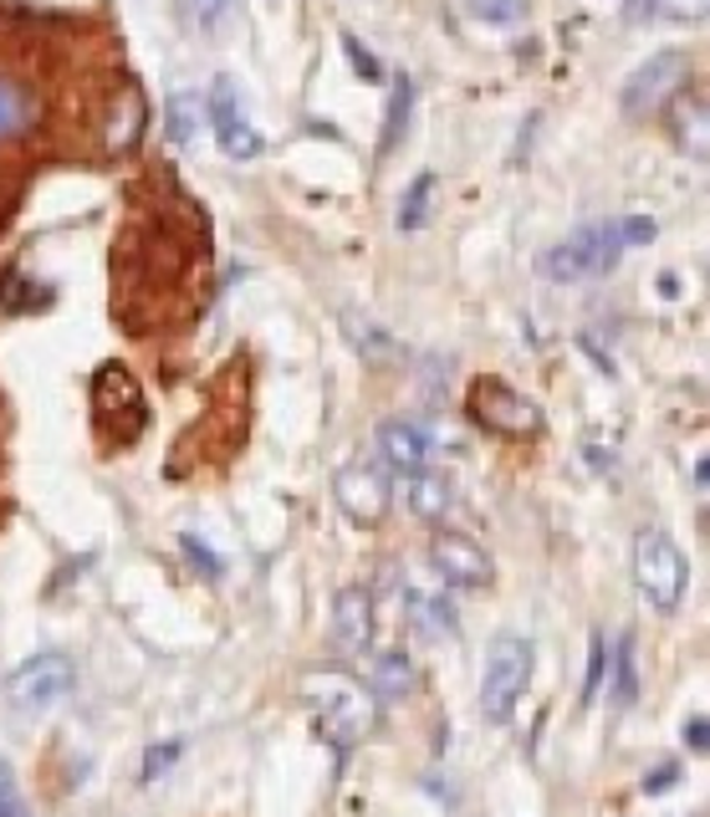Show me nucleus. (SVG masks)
I'll use <instances>...</instances> for the list:
<instances>
[{"label":"nucleus","mask_w":710,"mask_h":817,"mask_svg":"<svg viewBox=\"0 0 710 817\" xmlns=\"http://www.w3.org/2000/svg\"><path fill=\"white\" fill-rule=\"evenodd\" d=\"M430 199H434V174L424 169L414 185L404 189V199H399V215H394V225L404 230V236H414L424 225V215H430Z\"/></svg>","instance_id":"nucleus-18"},{"label":"nucleus","mask_w":710,"mask_h":817,"mask_svg":"<svg viewBox=\"0 0 710 817\" xmlns=\"http://www.w3.org/2000/svg\"><path fill=\"white\" fill-rule=\"evenodd\" d=\"M185 552H189V557H195V562H205V567H210V578H215V572H220V562H215V557H210V552H205V547H199V541H195V537H185Z\"/></svg>","instance_id":"nucleus-30"},{"label":"nucleus","mask_w":710,"mask_h":817,"mask_svg":"<svg viewBox=\"0 0 710 817\" xmlns=\"http://www.w3.org/2000/svg\"><path fill=\"white\" fill-rule=\"evenodd\" d=\"M332 496L353 527H383V516L394 506V486H389V470L379 461H348L332 475Z\"/></svg>","instance_id":"nucleus-7"},{"label":"nucleus","mask_w":710,"mask_h":817,"mask_svg":"<svg viewBox=\"0 0 710 817\" xmlns=\"http://www.w3.org/2000/svg\"><path fill=\"white\" fill-rule=\"evenodd\" d=\"M379 455L389 470L409 475V470H420V465H430L434 439L424 435L414 420H383L379 424Z\"/></svg>","instance_id":"nucleus-12"},{"label":"nucleus","mask_w":710,"mask_h":817,"mask_svg":"<svg viewBox=\"0 0 710 817\" xmlns=\"http://www.w3.org/2000/svg\"><path fill=\"white\" fill-rule=\"evenodd\" d=\"M465 11L491 27H516V21H526V0H465Z\"/></svg>","instance_id":"nucleus-22"},{"label":"nucleus","mask_w":710,"mask_h":817,"mask_svg":"<svg viewBox=\"0 0 710 817\" xmlns=\"http://www.w3.org/2000/svg\"><path fill=\"white\" fill-rule=\"evenodd\" d=\"M189 15V27H205V31H220L230 15H236L240 0H179Z\"/></svg>","instance_id":"nucleus-20"},{"label":"nucleus","mask_w":710,"mask_h":817,"mask_svg":"<svg viewBox=\"0 0 710 817\" xmlns=\"http://www.w3.org/2000/svg\"><path fill=\"white\" fill-rule=\"evenodd\" d=\"M37 123V97L21 87V82L0 77V144H11Z\"/></svg>","instance_id":"nucleus-15"},{"label":"nucleus","mask_w":710,"mask_h":817,"mask_svg":"<svg viewBox=\"0 0 710 817\" xmlns=\"http://www.w3.org/2000/svg\"><path fill=\"white\" fill-rule=\"evenodd\" d=\"M404 501L420 521H445L450 506H455V486H450L445 470L420 465V470H409V480H404Z\"/></svg>","instance_id":"nucleus-13"},{"label":"nucleus","mask_w":710,"mask_h":817,"mask_svg":"<svg viewBox=\"0 0 710 817\" xmlns=\"http://www.w3.org/2000/svg\"><path fill=\"white\" fill-rule=\"evenodd\" d=\"M659 11H665V15H700V11H706V0H665Z\"/></svg>","instance_id":"nucleus-27"},{"label":"nucleus","mask_w":710,"mask_h":817,"mask_svg":"<svg viewBox=\"0 0 710 817\" xmlns=\"http://www.w3.org/2000/svg\"><path fill=\"white\" fill-rule=\"evenodd\" d=\"M302 695H307V705H312L317 725H322L338 746H358V741L379 725V700H373V690L342 670H312L302 680Z\"/></svg>","instance_id":"nucleus-2"},{"label":"nucleus","mask_w":710,"mask_h":817,"mask_svg":"<svg viewBox=\"0 0 710 817\" xmlns=\"http://www.w3.org/2000/svg\"><path fill=\"white\" fill-rule=\"evenodd\" d=\"M685 82H690V52H680V46H665V52H655L649 62H639L629 72V82H624V118H649V113H665V103H670L675 93H680Z\"/></svg>","instance_id":"nucleus-6"},{"label":"nucleus","mask_w":710,"mask_h":817,"mask_svg":"<svg viewBox=\"0 0 710 817\" xmlns=\"http://www.w3.org/2000/svg\"><path fill=\"white\" fill-rule=\"evenodd\" d=\"M685 741H690L696 752H706V715H696V721L685 725Z\"/></svg>","instance_id":"nucleus-29"},{"label":"nucleus","mask_w":710,"mask_h":817,"mask_svg":"<svg viewBox=\"0 0 710 817\" xmlns=\"http://www.w3.org/2000/svg\"><path fill=\"white\" fill-rule=\"evenodd\" d=\"M205 118H210V128H215V144H220L230 158L250 164V158L266 154L261 128L250 123V113H246V103H240V93H236V82L230 77H215L210 97H205Z\"/></svg>","instance_id":"nucleus-8"},{"label":"nucleus","mask_w":710,"mask_h":817,"mask_svg":"<svg viewBox=\"0 0 710 817\" xmlns=\"http://www.w3.org/2000/svg\"><path fill=\"white\" fill-rule=\"evenodd\" d=\"M332 639L342 654H369L373 649V593L369 588H342L332 598Z\"/></svg>","instance_id":"nucleus-11"},{"label":"nucleus","mask_w":710,"mask_h":817,"mask_svg":"<svg viewBox=\"0 0 710 817\" xmlns=\"http://www.w3.org/2000/svg\"><path fill=\"white\" fill-rule=\"evenodd\" d=\"M659 236V225L649 215H624V220H593L583 230H573L567 240H557L553 251L542 256V277L547 281H593L614 271L618 256L634 246H649Z\"/></svg>","instance_id":"nucleus-1"},{"label":"nucleus","mask_w":710,"mask_h":817,"mask_svg":"<svg viewBox=\"0 0 710 817\" xmlns=\"http://www.w3.org/2000/svg\"><path fill=\"white\" fill-rule=\"evenodd\" d=\"M685 582H690V562L675 547L670 531L645 527L634 537V588L655 613H675L685 598Z\"/></svg>","instance_id":"nucleus-3"},{"label":"nucleus","mask_w":710,"mask_h":817,"mask_svg":"<svg viewBox=\"0 0 710 817\" xmlns=\"http://www.w3.org/2000/svg\"><path fill=\"white\" fill-rule=\"evenodd\" d=\"M675 777H680V772H675V766H659L655 777L645 782V792H670V787H675Z\"/></svg>","instance_id":"nucleus-28"},{"label":"nucleus","mask_w":710,"mask_h":817,"mask_svg":"<svg viewBox=\"0 0 710 817\" xmlns=\"http://www.w3.org/2000/svg\"><path fill=\"white\" fill-rule=\"evenodd\" d=\"M471 414L486 424V430L506 435V439H526V435H537L542 430V414L526 404V394H516L512 383H501V379H475Z\"/></svg>","instance_id":"nucleus-9"},{"label":"nucleus","mask_w":710,"mask_h":817,"mask_svg":"<svg viewBox=\"0 0 710 817\" xmlns=\"http://www.w3.org/2000/svg\"><path fill=\"white\" fill-rule=\"evenodd\" d=\"M199 118H205V103L195 93H174L169 107H164V128H169L174 144H189L199 133Z\"/></svg>","instance_id":"nucleus-17"},{"label":"nucleus","mask_w":710,"mask_h":817,"mask_svg":"<svg viewBox=\"0 0 710 817\" xmlns=\"http://www.w3.org/2000/svg\"><path fill=\"white\" fill-rule=\"evenodd\" d=\"M526 685H532V644L522 633H501L486 649V670H481V715L491 725H506Z\"/></svg>","instance_id":"nucleus-4"},{"label":"nucleus","mask_w":710,"mask_h":817,"mask_svg":"<svg viewBox=\"0 0 710 817\" xmlns=\"http://www.w3.org/2000/svg\"><path fill=\"white\" fill-rule=\"evenodd\" d=\"M409 608H414V623H420L430 639H445V633H455V608H450L445 598L414 593V598H409Z\"/></svg>","instance_id":"nucleus-19"},{"label":"nucleus","mask_w":710,"mask_h":817,"mask_svg":"<svg viewBox=\"0 0 710 817\" xmlns=\"http://www.w3.org/2000/svg\"><path fill=\"white\" fill-rule=\"evenodd\" d=\"M604 670H608V644H604V633H593V644H588V680H583V705H593V700L604 695Z\"/></svg>","instance_id":"nucleus-23"},{"label":"nucleus","mask_w":710,"mask_h":817,"mask_svg":"<svg viewBox=\"0 0 710 817\" xmlns=\"http://www.w3.org/2000/svg\"><path fill=\"white\" fill-rule=\"evenodd\" d=\"M409 107H414V82L399 77V82H394V97H389V118H383L379 154H394V148H399V138L409 133Z\"/></svg>","instance_id":"nucleus-16"},{"label":"nucleus","mask_w":710,"mask_h":817,"mask_svg":"<svg viewBox=\"0 0 710 817\" xmlns=\"http://www.w3.org/2000/svg\"><path fill=\"white\" fill-rule=\"evenodd\" d=\"M342 52H348V62H353V72L363 82H383V66H379V56L369 52V46H363V41L353 37V31H348V37H342Z\"/></svg>","instance_id":"nucleus-24"},{"label":"nucleus","mask_w":710,"mask_h":817,"mask_svg":"<svg viewBox=\"0 0 710 817\" xmlns=\"http://www.w3.org/2000/svg\"><path fill=\"white\" fill-rule=\"evenodd\" d=\"M655 6H659V0H629V15H649Z\"/></svg>","instance_id":"nucleus-31"},{"label":"nucleus","mask_w":710,"mask_h":817,"mask_svg":"<svg viewBox=\"0 0 710 817\" xmlns=\"http://www.w3.org/2000/svg\"><path fill=\"white\" fill-rule=\"evenodd\" d=\"M369 690L373 700H404L414 690V664L404 649H379L369 660Z\"/></svg>","instance_id":"nucleus-14"},{"label":"nucleus","mask_w":710,"mask_h":817,"mask_svg":"<svg viewBox=\"0 0 710 817\" xmlns=\"http://www.w3.org/2000/svg\"><path fill=\"white\" fill-rule=\"evenodd\" d=\"M72 685H78V664L66 660L62 649H47V654H31L27 664H16V674L6 680V700L21 715H41L62 705Z\"/></svg>","instance_id":"nucleus-5"},{"label":"nucleus","mask_w":710,"mask_h":817,"mask_svg":"<svg viewBox=\"0 0 710 817\" xmlns=\"http://www.w3.org/2000/svg\"><path fill=\"white\" fill-rule=\"evenodd\" d=\"M174 756H179V741H169L164 752H158V746H154V752L144 756V777H148V782H154V777H164V772H169V762H174Z\"/></svg>","instance_id":"nucleus-26"},{"label":"nucleus","mask_w":710,"mask_h":817,"mask_svg":"<svg viewBox=\"0 0 710 817\" xmlns=\"http://www.w3.org/2000/svg\"><path fill=\"white\" fill-rule=\"evenodd\" d=\"M430 567L450 588H491L496 567H491V552L465 531H434L430 537Z\"/></svg>","instance_id":"nucleus-10"},{"label":"nucleus","mask_w":710,"mask_h":817,"mask_svg":"<svg viewBox=\"0 0 710 817\" xmlns=\"http://www.w3.org/2000/svg\"><path fill=\"white\" fill-rule=\"evenodd\" d=\"M0 817H27V807H21V787H16V772H11L6 756H0Z\"/></svg>","instance_id":"nucleus-25"},{"label":"nucleus","mask_w":710,"mask_h":817,"mask_svg":"<svg viewBox=\"0 0 710 817\" xmlns=\"http://www.w3.org/2000/svg\"><path fill=\"white\" fill-rule=\"evenodd\" d=\"M614 700H618V711H629L634 695H639V680H634V639H618V654H614Z\"/></svg>","instance_id":"nucleus-21"}]
</instances>
